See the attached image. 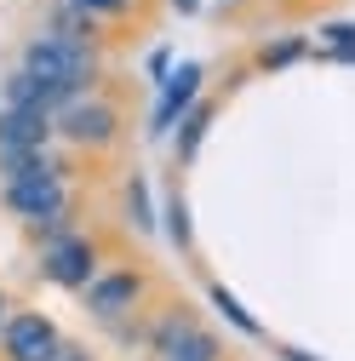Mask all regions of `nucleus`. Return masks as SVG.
<instances>
[{"mask_svg":"<svg viewBox=\"0 0 355 361\" xmlns=\"http://www.w3.org/2000/svg\"><path fill=\"white\" fill-rule=\"evenodd\" d=\"M63 350V333L46 310H12L6 333H0V361H52Z\"/></svg>","mask_w":355,"mask_h":361,"instance_id":"nucleus-8","label":"nucleus"},{"mask_svg":"<svg viewBox=\"0 0 355 361\" xmlns=\"http://www.w3.org/2000/svg\"><path fill=\"white\" fill-rule=\"evenodd\" d=\"M6 322H12V298H6V287H0V333H6Z\"/></svg>","mask_w":355,"mask_h":361,"instance_id":"nucleus-21","label":"nucleus"},{"mask_svg":"<svg viewBox=\"0 0 355 361\" xmlns=\"http://www.w3.org/2000/svg\"><path fill=\"white\" fill-rule=\"evenodd\" d=\"M298 58H309V40L304 35H281V40H263V47H258L252 69L258 75H275V69H292Z\"/></svg>","mask_w":355,"mask_h":361,"instance_id":"nucleus-13","label":"nucleus"},{"mask_svg":"<svg viewBox=\"0 0 355 361\" xmlns=\"http://www.w3.org/2000/svg\"><path fill=\"white\" fill-rule=\"evenodd\" d=\"M98 276H104V247H98L92 230H80V224H75V230L40 241V281H46V287L80 298Z\"/></svg>","mask_w":355,"mask_h":361,"instance_id":"nucleus-5","label":"nucleus"},{"mask_svg":"<svg viewBox=\"0 0 355 361\" xmlns=\"http://www.w3.org/2000/svg\"><path fill=\"white\" fill-rule=\"evenodd\" d=\"M144 298H149V269L144 264H104V276L80 293L86 315L104 322V327H120L126 315H138Z\"/></svg>","mask_w":355,"mask_h":361,"instance_id":"nucleus-6","label":"nucleus"},{"mask_svg":"<svg viewBox=\"0 0 355 361\" xmlns=\"http://www.w3.org/2000/svg\"><path fill=\"white\" fill-rule=\"evenodd\" d=\"M166 6H172L178 18H189V12H201V0H166Z\"/></svg>","mask_w":355,"mask_h":361,"instance_id":"nucleus-20","label":"nucleus"},{"mask_svg":"<svg viewBox=\"0 0 355 361\" xmlns=\"http://www.w3.org/2000/svg\"><path fill=\"white\" fill-rule=\"evenodd\" d=\"M212 121H218V98H201L184 121H178V132H172V172H178V166H195V155H201V144H206Z\"/></svg>","mask_w":355,"mask_h":361,"instance_id":"nucleus-10","label":"nucleus"},{"mask_svg":"<svg viewBox=\"0 0 355 361\" xmlns=\"http://www.w3.org/2000/svg\"><path fill=\"white\" fill-rule=\"evenodd\" d=\"M18 69L40 86H52L58 92V109L86 98V92H98V80H104V47H92V40H63V35H29L23 40V58Z\"/></svg>","mask_w":355,"mask_h":361,"instance_id":"nucleus-1","label":"nucleus"},{"mask_svg":"<svg viewBox=\"0 0 355 361\" xmlns=\"http://www.w3.org/2000/svg\"><path fill=\"white\" fill-rule=\"evenodd\" d=\"M0 207H6L23 230H35L40 241L75 230V190H69V178H6V184H0Z\"/></svg>","mask_w":355,"mask_h":361,"instance_id":"nucleus-2","label":"nucleus"},{"mask_svg":"<svg viewBox=\"0 0 355 361\" xmlns=\"http://www.w3.org/2000/svg\"><path fill=\"white\" fill-rule=\"evenodd\" d=\"M52 361H92V344H75V338H63V350H58Z\"/></svg>","mask_w":355,"mask_h":361,"instance_id":"nucleus-18","label":"nucleus"},{"mask_svg":"<svg viewBox=\"0 0 355 361\" xmlns=\"http://www.w3.org/2000/svg\"><path fill=\"white\" fill-rule=\"evenodd\" d=\"M206 304H212L218 315H224V322H230L241 338H263V322H258V315H252V310H247V304H241V298H235L224 281H206Z\"/></svg>","mask_w":355,"mask_h":361,"instance_id":"nucleus-12","label":"nucleus"},{"mask_svg":"<svg viewBox=\"0 0 355 361\" xmlns=\"http://www.w3.org/2000/svg\"><path fill=\"white\" fill-rule=\"evenodd\" d=\"M149 355L155 361H224L230 350L201 322V310H189L184 298H178V304H166L149 322Z\"/></svg>","mask_w":355,"mask_h":361,"instance_id":"nucleus-3","label":"nucleus"},{"mask_svg":"<svg viewBox=\"0 0 355 361\" xmlns=\"http://www.w3.org/2000/svg\"><path fill=\"white\" fill-rule=\"evenodd\" d=\"M161 230H166V241L178 247V252H189L195 247V218H189V195L184 190H166V201H161Z\"/></svg>","mask_w":355,"mask_h":361,"instance_id":"nucleus-11","label":"nucleus"},{"mask_svg":"<svg viewBox=\"0 0 355 361\" xmlns=\"http://www.w3.org/2000/svg\"><path fill=\"white\" fill-rule=\"evenodd\" d=\"M120 6H132V12H144V0H120Z\"/></svg>","mask_w":355,"mask_h":361,"instance_id":"nucleus-22","label":"nucleus"},{"mask_svg":"<svg viewBox=\"0 0 355 361\" xmlns=\"http://www.w3.org/2000/svg\"><path fill=\"white\" fill-rule=\"evenodd\" d=\"M144 69H149V80H155V86H166V75H172V52H166V47H155Z\"/></svg>","mask_w":355,"mask_h":361,"instance_id":"nucleus-17","label":"nucleus"},{"mask_svg":"<svg viewBox=\"0 0 355 361\" xmlns=\"http://www.w3.org/2000/svg\"><path fill=\"white\" fill-rule=\"evenodd\" d=\"M126 218H132V230H144V235L161 224V212H155V201H149V184H144V172L126 178Z\"/></svg>","mask_w":355,"mask_h":361,"instance_id":"nucleus-15","label":"nucleus"},{"mask_svg":"<svg viewBox=\"0 0 355 361\" xmlns=\"http://www.w3.org/2000/svg\"><path fill=\"white\" fill-rule=\"evenodd\" d=\"M275 355H281V361H316L309 350H292V344H275Z\"/></svg>","mask_w":355,"mask_h":361,"instance_id":"nucleus-19","label":"nucleus"},{"mask_svg":"<svg viewBox=\"0 0 355 361\" xmlns=\"http://www.w3.org/2000/svg\"><path fill=\"white\" fill-rule=\"evenodd\" d=\"M316 58L355 63V23H321L316 29Z\"/></svg>","mask_w":355,"mask_h":361,"instance_id":"nucleus-14","label":"nucleus"},{"mask_svg":"<svg viewBox=\"0 0 355 361\" xmlns=\"http://www.w3.org/2000/svg\"><path fill=\"white\" fill-rule=\"evenodd\" d=\"M58 144V121L46 109H6L0 104V155H23V149H46Z\"/></svg>","mask_w":355,"mask_h":361,"instance_id":"nucleus-9","label":"nucleus"},{"mask_svg":"<svg viewBox=\"0 0 355 361\" xmlns=\"http://www.w3.org/2000/svg\"><path fill=\"white\" fill-rule=\"evenodd\" d=\"M63 6L69 12H80L86 23H126V18H138V12H132V6H120V0H63Z\"/></svg>","mask_w":355,"mask_h":361,"instance_id":"nucleus-16","label":"nucleus"},{"mask_svg":"<svg viewBox=\"0 0 355 361\" xmlns=\"http://www.w3.org/2000/svg\"><path fill=\"white\" fill-rule=\"evenodd\" d=\"M120 132H126L120 104L104 98V92H86V98H75V104L58 109V144L69 155H109L120 144Z\"/></svg>","mask_w":355,"mask_h":361,"instance_id":"nucleus-4","label":"nucleus"},{"mask_svg":"<svg viewBox=\"0 0 355 361\" xmlns=\"http://www.w3.org/2000/svg\"><path fill=\"white\" fill-rule=\"evenodd\" d=\"M201 98H206V69H201L195 58H184V63L166 75V86H155V109H149L144 138H172V132H178V121H184Z\"/></svg>","mask_w":355,"mask_h":361,"instance_id":"nucleus-7","label":"nucleus"}]
</instances>
